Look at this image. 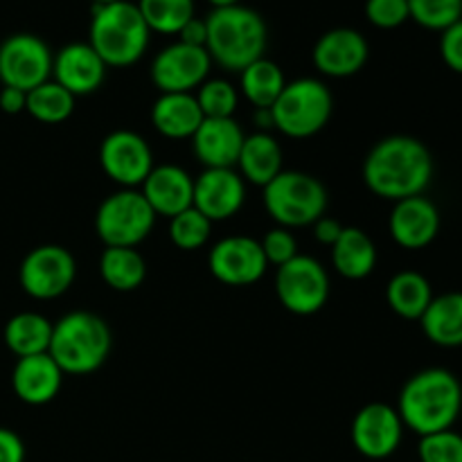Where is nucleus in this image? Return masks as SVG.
I'll use <instances>...</instances> for the list:
<instances>
[{
	"mask_svg": "<svg viewBox=\"0 0 462 462\" xmlns=\"http://www.w3.org/2000/svg\"><path fill=\"white\" fill-rule=\"evenodd\" d=\"M433 156L411 135H388L370 149L364 162L368 189L386 201L420 197L431 185Z\"/></svg>",
	"mask_w": 462,
	"mask_h": 462,
	"instance_id": "obj_1",
	"label": "nucleus"
},
{
	"mask_svg": "<svg viewBox=\"0 0 462 462\" xmlns=\"http://www.w3.org/2000/svg\"><path fill=\"white\" fill-rule=\"evenodd\" d=\"M397 413L420 438L454 429L462 415V383L451 370H420L402 388Z\"/></svg>",
	"mask_w": 462,
	"mask_h": 462,
	"instance_id": "obj_2",
	"label": "nucleus"
},
{
	"mask_svg": "<svg viewBox=\"0 0 462 462\" xmlns=\"http://www.w3.org/2000/svg\"><path fill=\"white\" fill-rule=\"evenodd\" d=\"M206 25L208 54L226 70L242 72L264 57L269 32L264 18L255 9L244 5L217 7L206 18Z\"/></svg>",
	"mask_w": 462,
	"mask_h": 462,
	"instance_id": "obj_3",
	"label": "nucleus"
},
{
	"mask_svg": "<svg viewBox=\"0 0 462 462\" xmlns=\"http://www.w3.org/2000/svg\"><path fill=\"white\" fill-rule=\"evenodd\" d=\"M149 36L152 32L135 3L117 0L93 7L88 43L106 68L134 66L147 52Z\"/></svg>",
	"mask_w": 462,
	"mask_h": 462,
	"instance_id": "obj_4",
	"label": "nucleus"
},
{
	"mask_svg": "<svg viewBox=\"0 0 462 462\" xmlns=\"http://www.w3.org/2000/svg\"><path fill=\"white\" fill-rule=\"evenodd\" d=\"M111 329L93 311H70L52 325L48 355L63 374H90L111 352Z\"/></svg>",
	"mask_w": 462,
	"mask_h": 462,
	"instance_id": "obj_5",
	"label": "nucleus"
},
{
	"mask_svg": "<svg viewBox=\"0 0 462 462\" xmlns=\"http://www.w3.org/2000/svg\"><path fill=\"white\" fill-rule=\"evenodd\" d=\"M332 106L334 99L328 86L314 77H302L284 86L269 111L280 134L289 138H311L325 129L332 117Z\"/></svg>",
	"mask_w": 462,
	"mask_h": 462,
	"instance_id": "obj_6",
	"label": "nucleus"
},
{
	"mask_svg": "<svg viewBox=\"0 0 462 462\" xmlns=\"http://www.w3.org/2000/svg\"><path fill=\"white\" fill-rule=\"evenodd\" d=\"M264 208L282 228L314 226L328 208V189L305 171L282 170L264 188Z\"/></svg>",
	"mask_w": 462,
	"mask_h": 462,
	"instance_id": "obj_7",
	"label": "nucleus"
},
{
	"mask_svg": "<svg viewBox=\"0 0 462 462\" xmlns=\"http://www.w3.org/2000/svg\"><path fill=\"white\" fill-rule=\"evenodd\" d=\"M156 212L138 189H120L104 199L95 215V233L106 248H135L149 237Z\"/></svg>",
	"mask_w": 462,
	"mask_h": 462,
	"instance_id": "obj_8",
	"label": "nucleus"
},
{
	"mask_svg": "<svg viewBox=\"0 0 462 462\" xmlns=\"http://www.w3.org/2000/svg\"><path fill=\"white\" fill-rule=\"evenodd\" d=\"M275 293L287 311L296 316H311L328 302L329 275L314 257L296 255L291 262L278 266Z\"/></svg>",
	"mask_w": 462,
	"mask_h": 462,
	"instance_id": "obj_9",
	"label": "nucleus"
},
{
	"mask_svg": "<svg viewBox=\"0 0 462 462\" xmlns=\"http://www.w3.org/2000/svg\"><path fill=\"white\" fill-rule=\"evenodd\" d=\"M75 257L68 248L57 244H45L27 253L18 271L23 291L36 300H52L63 296L75 282Z\"/></svg>",
	"mask_w": 462,
	"mask_h": 462,
	"instance_id": "obj_10",
	"label": "nucleus"
},
{
	"mask_svg": "<svg viewBox=\"0 0 462 462\" xmlns=\"http://www.w3.org/2000/svg\"><path fill=\"white\" fill-rule=\"evenodd\" d=\"M52 52L48 43L34 34H12L0 43V81L18 90H34L50 81Z\"/></svg>",
	"mask_w": 462,
	"mask_h": 462,
	"instance_id": "obj_11",
	"label": "nucleus"
},
{
	"mask_svg": "<svg viewBox=\"0 0 462 462\" xmlns=\"http://www.w3.org/2000/svg\"><path fill=\"white\" fill-rule=\"evenodd\" d=\"M99 165L122 189H135L153 170V153L147 140L129 129L108 134L99 147Z\"/></svg>",
	"mask_w": 462,
	"mask_h": 462,
	"instance_id": "obj_12",
	"label": "nucleus"
},
{
	"mask_svg": "<svg viewBox=\"0 0 462 462\" xmlns=\"http://www.w3.org/2000/svg\"><path fill=\"white\" fill-rule=\"evenodd\" d=\"M212 59L206 48L171 43L156 54L152 63V81L161 93H192L208 79Z\"/></svg>",
	"mask_w": 462,
	"mask_h": 462,
	"instance_id": "obj_13",
	"label": "nucleus"
},
{
	"mask_svg": "<svg viewBox=\"0 0 462 462\" xmlns=\"http://www.w3.org/2000/svg\"><path fill=\"white\" fill-rule=\"evenodd\" d=\"M352 445L370 460L391 458L404 438V422L397 409L383 402L364 406L352 420Z\"/></svg>",
	"mask_w": 462,
	"mask_h": 462,
	"instance_id": "obj_14",
	"label": "nucleus"
},
{
	"mask_svg": "<svg viewBox=\"0 0 462 462\" xmlns=\"http://www.w3.org/2000/svg\"><path fill=\"white\" fill-rule=\"evenodd\" d=\"M266 257L260 242L244 235L224 237L212 246L208 255L210 273L228 287H248L266 273Z\"/></svg>",
	"mask_w": 462,
	"mask_h": 462,
	"instance_id": "obj_15",
	"label": "nucleus"
},
{
	"mask_svg": "<svg viewBox=\"0 0 462 462\" xmlns=\"http://www.w3.org/2000/svg\"><path fill=\"white\" fill-rule=\"evenodd\" d=\"M246 201V183L239 171L230 170H206L194 180V201L206 219L226 221L237 215Z\"/></svg>",
	"mask_w": 462,
	"mask_h": 462,
	"instance_id": "obj_16",
	"label": "nucleus"
},
{
	"mask_svg": "<svg viewBox=\"0 0 462 462\" xmlns=\"http://www.w3.org/2000/svg\"><path fill=\"white\" fill-rule=\"evenodd\" d=\"M391 237L406 251L427 248L440 233V210L424 194L395 203L388 221Z\"/></svg>",
	"mask_w": 462,
	"mask_h": 462,
	"instance_id": "obj_17",
	"label": "nucleus"
},
{
	"mask_svg": "<svg viewBox=\"0 0 462 462\" xmlns=\"http://www.w3.org/2000/svg\"><path fill=\"white\" fill-rule=\"evenodd\" d=\"M368 52V41L361 32L352 27H337L316 41L311 59L320 75L352 77L365 66Z\"/></svg>",
	"mask_w": 462,
	"mask_h": 462,
	"instance_id": "obj_18",
	"label": "nucleus"
},
{
	"mask_svg": "<svg viewBox=\"0 0 462 462\" xmlns=\"http://www.w3.org/2000/svg\"><path fill=\"white\" fill-rule=\"evenodd\" d=\"M52 75L59 86L70 95H90L106 79V63L90 48V43H68L54 54Z\"/></svg>",
	"mask_w": 462,
	"mask_h": 462,
	"instance_id": "obj_19",
	"label": "nucleus"
},
{
	"mask_svg": "<svg viewBox=\"0 0 462 462\" xmlns=\"http://www.w3.org/2000/svg\"><path fill=\"white\" fill-rule=\"evenodd\" d=\"M244 138L235 117H206L192 135V149L206 170H230L237 165Z\"/></svg>",
	"mask_w": 462,
	"mask_h": 462,
	"instance_id": "obj_20",
	"label": "nucleus"
},
{
	"mask_svg": "<svg viewBox=\"0 0 462 462\" xmlns=\"http://www.w3.org/2000/svg\"><path fill=\"white\" fill-rule=\"evenodd\" d=\"M140 192L147 199L156 217H171L180 215L188 208H192L194 201V179L179 165H158L153 167L152 174L147 176Z\"/></svg>",
	"mask_w": 462,
	"mask_h": 462,
	"instance_id": "obj_21",
	"label": "nucleus"
},
{
	"mask_svg": "<svg viewBox=\"0 0 462 462\" xmlns=\"http://www.w3.org/2000/svg\"><path fill=\"white\" fill-rule=\"evenodd\" d=\"M63 370L54 364L52 356L34 355L16 361L12 373L14 393L30 406H43L52 402L61 391Z\"/></svg>",
	"mask_w": 462,
	"mask_h": 462,
	"instance_id": "obj_22",
	"label": "nucleus"
},
{
	"mask_svg": "<svg viewBox=\"0 0 462 462\" xmlns=\"http://www.w3.org/2000/svg\"><path fill=\"white\" fill-rule=\"evenodd\" d=\"M203 120L206 117L192 93H161L152 106L153 129L171 140H192Z\"/></svg>",
	"mask_w": 462,
	"mask_h": 462,
	"instance_id": "obj_23",
	"label": "nucleus"
},
{
	"mask_svg": "<svg viewBox=\"0 0 462 462\" xmlns=\"http://www.w3.org/2000/svg\"><path fill=\"white\" fill-rule=\"evenodd\" d=\"M282 147L273 135L266 131L246 135L237 158L239 176L248 183L266 188L282 171Z\"/></svg>",
	"mask_w": 462,
	"mask_h": 462,
	"instance_id": "obj_24",
	"label": "nucleus"
},
{
	"mask_svg": "<svg viewBox=\"0 0 462 462\" xmlns=\"http://www.w3.org/2000/svg\"><path fill=\"white\" fill-rule=\"evenodd\" d=\"M420 325L433 346L462 347V291L433 296Z\"/></svg>",
	"mask_w": 462,
	"mask_h": 462,
	"instance_id": "obj_25",
	"label": "nucleus"
},
{
	"mask_svg": "<svg viewBox=\"0 0 462 462\" xmlns=\"http://www.w3.org/2000/svg\"><path fill=\"white\" fill-rule=\"evenodd\" d=\"M332 264L343 278L364 280L377 266V246L368 233L355 226H346L332 246Z\"/></svg>",
	"mask_w": 462,
	"mask_h": 462,
	"instance_id": "obj_26",
	"label": "nucleus"
},
{
	"mask_svg": "<svg viewBox=\"0 0 462 462\" xmlns=\"http://www.w3.org/2000/svg\"><path fill=\"white\" fill-rule=\"evenodd\" d=\"M388 307L406 320H420L433 300L431 282L418 271H400L386 287Z\"/></svg>",
	"mask_w": 462,
	"mask_h": 462,
	"instance_id": "obj_27",
	"label": "nucleus"
},
{
	"mask_svg": "<svg viewBox=\"0 0 462 462\" xmlns=\"http://www.w3.org/2000/svg\"><path fill=\"white\" fill-rule=\"evenodd\" d=\"M3 337L5 346L18 359L45 355L50 350V338H52V323L36 311H23L7 320Z\"/></svg>",
	"mask_w": 462,
	"mask_h": 462,
	"instance_id": "obj_28",
	"label": "nucleus"
},
{
	"mask_svg": "<svg viewBox=\"0 0 462 462\" xmlns=\"http://www.w3.org/2000/svg\"><path fill=\"white\" fill-rule=\"evenodd\" d=\"M99 275L116 291H135L144 282L147 264L135 248H106L99 257Z\"/></svg>",
	"mask_w": 462,
	"mask_h": 462,
	"instance_id": "obj_29",
	"label": "nucleus"
},
{
	"mask_svg": "<svg viewBox=\"0 0 462 462\" xmlns=\"http://www.w3.org/2000/svg\"><path fill=\"white\" fill-rule=\"evenodd\" d=\"M239 75H242L244 97H246L257 111H260V108L273 106L275 99L280 97V93H282L284 86H287L282 68L264 57L253 61L248 68H244Z\"/></svg>",
	"mask_w": 462,
	"mask_h": 462,
	"instance_id": "obj_30",
	"label": "nucleus"
},
{
	"mask_svg": "<svg viewBox=\"0 0 462 462\" xmlns=\"http://www.w3.org/2000/svg\"><path fill=\"white\" fill-rule=\"evenodd\" d=\"M25 111L43 125H59V122L68 120L75 111V95H70L63 86L50 79L27 93Z\"/></svg>",
	"mask_w": 462,
	"mask_h": 462,
	"instance_id": "obj_31",
	"label": "nucleus"
},
{
	"mask_svg": "<svg viewBox=\"0 0 462 462\" xmlns=\"http://www.w3.org/2000/svg\"><path fill=\"white\" fill-rule=\"evenodd\" d=\"M138 9L149 32L158 34H179L197 16L194 0H140Z\"/></svg>",
	"mask_w": 462,
	"mask_h": 462,
	"instance_id": "obj_32",
	"label": "nucleus"
},
{
	"mask_svg": "<svg viewBox=\"0 0 462 462\" xmlns=\"http://www.w3.org/2000/svg\"><path fill=\"white\" fill-rule=\"evenodd\" d=\"M212 233V221L206 219L197 208H188L170 219V239L180 251H197L206 246Z\"/></svg>",
	"mask_w": 462,
	"mask_h": 462,
	"instance_id": "obj_33",
	"label": "nucleus"
},
{
	"mask_svg": "<svg viewBox=\"0 0 462 462\" xmlns=\"http://www.w3.org/2000/svg\"><path fill=\"white\" fill-rule=\"evenodd\" d=\"M409 14L424 30L445 32L462 18V0H409Z\"/></svg>",
	"mask_w": 462,
	"mask_h": 462,
	"instance_id": "obj_34",
	"label": "nucleus"
},
{
	"mask_svg": "<svg viewBox=\"0 0 462 462\" xmlns=\"http://www.w3.org/2000/svg\"><path fill=\"white\" fill-rule=\"evenodd\" d=\"M194 97L203 117H233L239 104L237 88L226 79H206Z\"/></svg>",
	"mask_w": 462,
	"mask_h": 462,
	"instance_id": "obj_35",
	"label": "nucleus"
},
{
	"mask_svg": "<svg viewBox=\"0 0 462 462\" xmlns=\"http://www.w3.org/2000/svg\"><path fill=\"white\" fill-rule=\"evenodd\" d=\"M420 462H462V436L454 429L420 438Z\"/></svg>",
	"mask_w": 462,
	"mask_h": 462,
	"instance_id": "obj_36",
	"label": "nucleus"
},
{
	"mask_svg": "<svg viewBox=\"0 0 462 462\" xmlns=\"http://www.w3.org/2000/svg\"><path fill=\"white\" fill-rule=\"evenodd\" d=\"M365 18L379 30H395L411 18L409 0H365Z\"/></svg>",
	"mask_w": 462,
	"mask_h": 462,
	"instance_id": "obj_37",
	"label": "nucleus"
},
{
	"mask_svg": "<svg viewBox=\"0 0 462 462\" xmlns=\"http://www.w3.org/2000/svg\"><path fill=\"white\" fill-rule=\"evenodd\" d=\"M260 246H262V251H264L266 262H269V264H275V266L287 264V262H291L293 257L298 255L296 237H293L291 230L282 228V226L269 230V233L262 237Z\"/></svg>",
	"mask_w": 462,
	"mask_h": 462,
	"instance_id": "obj_38",
	"label": "nucleus"
},
{
	"mask_svg": "<svg viewBox=\"0 0 462 462\" xmlns=\"http://www.w3.org/2000/svg\"><path fill=\"white\" fill-rule=\"evenodd\" d=\"M440 57L447 68L462 75V18L440 32Z\"/></svg>",
	"mask_w": 462,
	"mask_h": 462,
	"instance_id": "obj_39",
	"label": "nucleus"
},
{
	"mask_svg": "<svg viewBox=\"0 0 462 462\" xmlns=\"http://www.w3.org/2000/svg\"><path fill=\"white\" fill-rule=\"evenodd\" d=\"M0 462H25V445L12 429L0 427Z\"/></svg>",
	"mask_w": 462,
	"mask_h": 462,
	"instance_id": "obj_40",
	"label": "nucleus"
},
{
	"mask_svg": "<svg viewBox=\"0 0 462 462\" xmlns=\"http://www.w3.org/2000/svg\"><path fill=\"white\" fill-rule=\"evenodd\" d=\"M343 228H346V226H343L341 221L334 219V217H320V219L314 224V237L319 239L320 244L332 248L334 242L341 237Z\"/></svg>",
	"mask_w": 462,
	"mask_h": 462,
	"instance_id": "obj_41",
	"label": "nucleus"
},
{
	"mask_svg": "<svg viewBox=\"0 0 462 462\" xmlns=\"http://www.w3.org/2000/svg\"><path fill=\"white\" fill-rule=\"evenodd\" d=\"M179 41H180V43L197 45V48H206V41H208L206 18H197V16H194L192 21L185 23L183 30L179 32Z\"/></svg>",
	"mask_w": 462,
	"mask_h": 462,
	"instance_id": "obj_42",
	"label": "nucleus"
},
{
	"mask_svg": "<svg viewBox=\"0 0 462 462\" xmlns=\"http://www.w3.org/2000/svg\"><path fill=\"white\" fill-rule=\"evenodd\" d=\"M27 106V93L18 88H9V86H3L0 90V108L9 116H16V113L25 111Z\"/></svg>",
	"mask_w": 462,
	"mask_h": 462,
	"instance_id": "obj_43",
	"label": "nucleus"
},
{
	"mask_svg": "<svg viewBox=\"0 0 462 462\" xmlns=\"http://www.w3.org/2000/svg\"><path fill=\"white\" fill-rule=\"evenodd\" d=\"M212 7H230V5H239V0H208Z\"/></svg>",
	"mask_w": 462,
	"mask_h": 462,
	"instance_id": "obj_44",
	"label": "nucleus"
},
{
	"mask_svg": "<svg viewBox=\"0 0 462 462\" xmlns=\"http://www.w3.org/2000/svg\"><path fill=\"white\" fill-rule=\"evenodd\" d=\"M93 3V7H102V5H111V3H117V0H90Z\"/></svg>",
	"mask_w": 462,
	"mask_h": 462,
	"instance_id": "obj_45",
	"label": "nucleus"
}]
</instances>
